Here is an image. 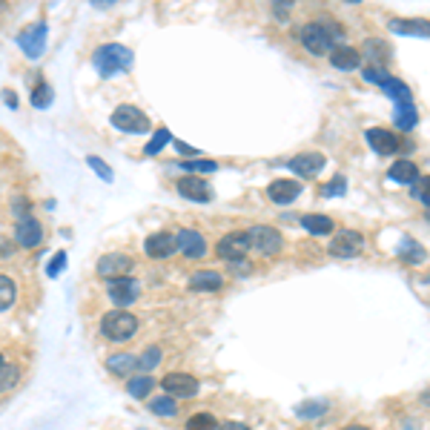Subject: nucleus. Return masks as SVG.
Listing matches in <instances>:
<instances>
[{"label":"nucleus","instance_id":"nucleus-16","mask_svg":"<svg viewBox=\"0 0 430 430\" xmlns=\"http://www.w3.org/2000/svg\"><path fill=\"white\" fill-rule=\"evenodd\" d=\"M132 270V261L127 256H120V253H109L98 261V275L101 279H120V275H127Z\"/></svg>","mask_w":430,"mask_h":430},{"label":"nucleus","instance_id":"nucleus-44","mask_svg":"<svg viewBox=\"0 0 430 430\" xmlns=\"http://www.w3.org/2000/svg\"><path fill=\"white\" fill-rule=\"evenodd\" d=\"M215 430H250V427L244 424V422H224V424H219Z\"/></svg>","mask_w":430,"mask_h":430},{"label":"nucleus","instance_id":"nucleus-36","mask_svg":"<svg viewBox=\"0 0 430 430\" xmlns=\"http://www.w3.org/2000/svg\"><path fill=\"white\" fill-rule=\"evenodd\" d=\"M178 167L187 169L190 175H195V172H215V169H219V164H215V161H207V158H198V161H178Z\"/></svg>","mask_w":430,"mask_h":430},{"label":"nucleus","instance_id":"nucleus-45","mask_svg":"<svg viewBox=\"0 0 430 430\" xmlns=\"http://www.w3.org/2000/svg\"><path fill=\"white\" fill-rule=\"evenodd\" d=\"M342 430H370V427H364V424H347V427H342Z\"/></svg>","mask_w":430,"mask_h":430},{"label":"nucleus","instance_id":"nucleus-3","mask_svg":"<svg viewBox=\"0 0 430 430\" xmlns=\"http://www.w3.org/2000/svg\"><path fill=\"white\" fill-rule=\"evenodd\" d=\"M101 333L109 342H127L138 333V319L127 310H112L101 319Z\"/></svg>","mask_w":430,"mask_h":430},{"label":"nucleus","instance_id":"nucleus-24","mask_svg":"<svg viewBox=\"0 0 430 430\" xmlns=\"http://www.w3.org/2000/svg\"><path fill=\"white\" fill-rule=\"evenodd\" d=\"M390 29L396 35H416V38H427L430 29H427V20H402V18H393L390 20Z\"/></svg>","mask_w":430,"mask_h":430},{"label":"nucleus","instance_id":"nucleus-11","mask_svg":"<svg viewBox=\"0 0 430 430\" xmlns=\"http://www.w3.org/2000/svg\"><path fill=\"white\" fill-rule=\"evenodd\" d=\"M250 250V241H247V233H230L224 235L219 244H215V253L227 261H241Z\"/></svg>","mask_w":430,"mask_h":430},{"label":"nucleus","instance_id":"nucleus-28","mask_svg":"<svg viewBox=\"0 0 430 430\" xmlns=\"http://www.w3.org/2000/svg\"><path fill=\"white\" fill-rule=\"evenodd\" d=\"M398 256H402V261H408V264H424V247L416 244L413 238H405L402 244H398Z\"/></svg>","mask_w":430,"mask_h":430},{"label":"nucleus","instance_id":"nucleus-15","mask_svg":"<svg viewBox=\"0 0 430 430\" xmlns=\"http://www.w3.org/2000/svg\"><path fill=\"white\" fill-rule=\"evenodd\" d=\"M15 241L20 244V247L32 250V247H38V244L43 241V227L32 219V215H29V219L18 221V227H15Z\"/></svg>","mask_w":430,"mask_h":430},{"label":"nucleus","instance_id":"nucleus-21","mask_svg":"<svg viewBox=\"0 0 430 430\" xmlns=\"http://www.w3.org/2000/svg\"><path fill=\"white\" fill-rule=\"evenodd\" d=\"M221 287H224V279H221V272H215V270H198L195 275H190V290H195V293H212Z\"/></svg>","mask_w":430,"mask_h":430},{"label":"nucleus","instance_id":"nucleus-42","mask_svg":"<svg viewBox=\"0 0 430 430\" xmlns=\"http://www.w3.org/2000/svg\"><path fill=\"white\" fill-rule=\"evenodd\" d=\"M12 207H15V215H18V221H23V219H29V201H26L23 195H18Z\"/></svg>","mask_w":430,"mask_h":430},{"label":"nucleus","instance_id":"nucleus-25","mask_svg":"<svg viewBox=\"0 0 430 430\" xmlns=\"http://www.w3.org/2000/svg\"><path fill=\"white\" fill-rule=\"evenodd\" d=\"M387 175H390V181H398V183H416L419 181V167L413 161H396Z\"/></svg>","mask_w":430,"mask_h":430},{"label":"nucleus","instance_id":"nucleus-9","mask_svg":"<svg viewBox=\"0 0 430 430\" xmlns=\"http://www.w3.org/2000/svg\"><path fill=\"white\" fill-rule=\"evenodd\" d=\"M361 247H364L361 233L342 230V233H335L333 241H330V256H335V258H353V256L361 253Z\"/></svg>","mask_w":430,"mask_h":430},{"label":"nucleus","instance_id":"nucleus-17","mask_svg":"<svg viewBox=\"0 0 430 430\" xmlns=\"http://www.w3.org/2000/svg\"><path fill=\"white\" fill-rule=\"evenodd\" d=\"M267 195H270V201H275V204H293V201L301 195V183L293 181V178L272 181L270 187H267Z\"/></svg>","mask_w":430,"mask_h":430},{"label":"nucleus","instance_id":"nucleus-8","mask_svg":"<svg viewBox=\"0 0 430 430\" xmlns=\"http://www.w3.org/2000/svg\"><path fill=\"white\" fill-rule=\"evenodd\" d=\"M161 387L167 390L169 398H175V402H178V398H195L198 390H201L198 379H193L187 373H167L164 382H161Z\"/></svg>","mask_w":430,"mask_h":430},{"label":"nucleus","instance_id":"nucleus-34","mask_svg":"<svg viewBox=\"0 0 430 430\" xmlns=\"http://www.w3.org/2000/svg\"><path fill=\"white\" fill-rule=\"evenodd\" d=\"M18 379H20V370L15 364H4L0 367V393L4 390H12L15 384H18Z\"/></svg>","mask_w":430,"mask_h":430},{"label":"nucleus","instance_id":"nucleus-6","mask_svg":"<svg viewBox=\"0 0 430 430\" xmlns=\"http://www.w3.org/2000/svg\"><path fill=\"white\" fill-rule=\"evenodd\" d=\"M112 127H115V130H120V132L144 135V132L149 130V118H146V115H144L138 106L124 104V106H118V109L112 112Z\"/></svg>","mask_w":430,"mask_h":430},{"label":"nucleus","instance_id":"nucleus-13","mask_svg":"<svg viewBox=\"0 0 430 430\" xmlns=\"http://www.w3.org/2000/svg\"><path fill=\"white\" fill-rule=\"evenodd\" d=\"M175 247L187 256V258H204L207 256V241L195 230H178L175 235Z\"/></svg>","mask_w":430,"mask_h":430},{"label":"nucleus","instance_id":"nucleus-39","mask_svg":"<svg viewBox=\"0 0 430 430\" xmlns=\"http://www.w3.org/2000/svg\"><path fill=\"white\" fill-rule=\"evenodd\" d=\"M345 183H347V181H345V175H335V178L327 183V187L321 190V195H324V198H333V195H345Z\"/></svg>","mask_w":430,"mask_h":430},{"label":"nucleus","instance_id":"nucleus-4","mask_svg":"<svg viewBox=\"0 0 430 430\" xmlns=\"http://www.w3.org/2000/svg\"><path fill=\"white\" fill-rule=\"evenodd\" d=\"M364 81H370V83H376V86H382L387 95L396 101V104H413V92H410V86L408 83H402L398 78H393L390 72H384V69H376V67H367L364 69Z\"/></svg>","mask_w":430,"mask_h":430},{"label":"nucleus","instance_id":"nucleus-7","mask_svg":"<svg viewBox=\"0 0 430 430\" xmlns=\"http://www.w3.org/2000/svg\"><path fill=\"white\" fill-rule=\"evenodd\" d=\"M106 293L109 298L118 304V310H124V307L135 304L138 296H141V284L135 279H130V275H120V279H109L106 282Z\"/></svg>","mask_w":430,"mask_h":430},{"label":"nucleus","instance_id":"nucleus-19","mask_svg":"<svg viewBox=\"0 0 430 430\" xmlns=\"http://www.w3.org/2000/svg\"><path fill=\"white\" fill-rule=\"evenodd\" d=\"M178 247H175V235L172 233H152L149 238H146V256L149 258H169L172 253H175Z\"/></svg>","mask_w":430,"mask_h":430},{"label":"nucleus","instance_id":"nucleus-18","mask_svg":"<svg viewBox=\"0 0 430 430\" xmlns=\"http://www.w3.org/2000/svg\"><path fill=\"white\" fill-rule=\"evenodd\" d=\"M367 144H370V149L373 152H379V155H393V152H398V138L390 132V130H382V127H376V130H367Z\"/></svg>","mask_w":430,"mask_h":430},{"label":"nucleus","instance_id":"nucleus-35","mask_svg":"<svg viewBox=\"0 0 430 430\" xmlns=\"http://www.w3.org/2000/svg\"><path fill=\"white\" fill-rule=\"evenodd\" d=\"M32 104H35L38 109H46V106L52 104V86H49L46 81H38V86H35V92H32Z\"/></svg>","mask_w":430,"mask_h":430},{"label":"nucleus","instance_id":"nucleus-14","mask_svg":"<svg viewBox=\"0 0 430 430\" xmlns=\"http://www.w3.org/2000/svg\"><path fill=\"white\" fill-rule=\"evenodd\" d=\"M324 164H327V158L321 155V152H301V155L290 158L287 167H290L296 175H301V178H313V175H319V172L324 169Z\"/></svg>","mask_w":430,"mask_h":430},{"label":"nucleus","instance_id":"nucleus-23","mask_svg":"<svg viewBox=\"0 0 430 430\" xmlns=\"http://www.w3.org/2000/svg\"><path fill=\"white\" fill-rule=\"evenodd\" d=\"M364 55L370 57V67H376V69H382L384 64H390V57H393L390 46H387L384 41H379V38H373V41L364 43Z\"/></svg>","mask_w":430,"mask_h":430},{"label":"nucleus","instance_id":"nucleus-26","mask_svg":"<svg viewBox=\"0 0 430 430\" xmlns=\"http://www.w3.org/2000/svg\"><path fill=\"white\" fill-rule=\"evenodd\" d=\"M419 124V109L416 104H396V127L410 132Z\"/></svg>","mask_w":430,"mask_h":430},{"label":"nucleus","instance_id":"nucleus-12","mask_svg":"<svg viewBox=\"0 0 430 430\" xmlns=\"http://www.w3.org/2000/svg\"><path fill=\"white\" fill-rule=\"evenodd\" d=\"M18 43H20V49H23L29 57H41L43 49H46V23L41 20V23H35V26H29L26 32L18 35Z\"/></svg>","mask_w":430,"mask_h":430},{"label":"nucleus","instance_id":"nucleus-1","mask_svg":"<svg viewBox=\"0 0 430 430\" xmlns=\"http://www.w3.org/2000/svg\"><path fill=\"white\" fill-rule=\"evenodd\" d=\"M298 38L310 55H330L333 46H339V41H342V29L333 20H310L301 26Z\"/></svg>","mask_w":430,"mask_h":430},{"label":"nucleus","instance_id":"nucleus-27","mask_svg":"<svg viewBox=\"0 0 430 430\" xmlns=\"http://www.w3.org/2000/svg\"><path fill=\"white\" fill-rule=\"evenodd\" d=\"M301 227L313 235H327V233H333V219H327V215H304Z\"/></svg>","mask_w":430,"mask_h":430},{"label":"nucleus","instance_id":"nucleus-20","mask_svg":"<svg viewBox=\"0 0 430 430\" xmlns=\"http://www.w3.org/2000/svg\"><path fill=\"white\" fill-rule=\"evenodd\" d=\"M330 64L335 67V69H345V72H350V69H356L359 64H361V49H356V46H333V52H330Z\"/></svg>","mask_w":430,"mask_h":430},{"label":"nucleus","instance_id":"nucleus-31","mask_svg":"<svg viewBox=\"0 0 430 430\" xmlns=\"http://www.w3.org/2000/svg\"><path fill=\"white\" fill-rule=\"evenodd\" d=\"M152 413L155 416H164V419H172V416H178V402L175 398H169L167 393L164 396H158V398H152Z\"/></svg>","mask_w":430,"mask_h":430},{"label":"nucleus","instance_id":"nucleus-43","mask_svg":"<svg viewBox=\"0 0 430 430\" xmlns=\"http://www.w3.org/2000/svg\"><path fill=\"white\" fill-rule=\"evenodd\" d=\"M413 198H419V201L427 207V178H424V175L419 178V183L413 187Z\"/></svg>","mask_w":430,"mask_h":430},{"label":"nucleus","instance_id":"nucleus-29","mask_svg":"<svg viewBox=\"0 0 430 430\" xmlns=\"http://www.w3.org/2000/svg\"><path fill=\"white\" fill-rule=\"evenodd\" d=\"M15 301H18V287H15V282L9 279V275L0 272V313L9 310Z\"/></svg>","mask_w":430,"mask_h":430},{"label":"nucleus","instance_id":"nucleus-40","mask_svg":"<svg viewBox=\"0 0 430 430\" xmlns=\"http://www.w3.org/2000/svg\"><path fill=\"white\" fill-rule=\"evenodd\" d=\"M86 164H89L92 169H95V172H98V175H101V178H104L106 183H109V181L115 178V172H112V169H109V167H106V164H104V161H101L98 155H89V158H86Z\"/></svg>","mask_w":430,"mask_h":430},{"label":"nucleus","instance_id":"nucleus-10","mask_svg":"<svg viewBox=\"0 0 430 430\" xmlns=\"http://www.w3.org/2000/svg\"><path fill=\"white\" fill-rule=\"evenodd\" d=\"M175 187H178V195H181V198H187V201L207 204V201L212 198L209 183H207L204 178H198V175H183V178H178Z\"/></svg>","mask_w":430,"mask_h":430},{"label":"nucleus","instance_id":"nucleus-37","mask_svg":"<svg viewBox=\"0 0 430 430\" xmlns=\"http://www.w3.org/2000/svg\"><path fill=\"white\" fill-rule=\"evenodd\" d=\"M169 141H172L169 130H158L155 135H152V141L146 144V149H144V152H146V155H158V152H161V149H164Z\"/></svg>","mask_w":430,"mask_h":430},{"label":"nucleus","instance_id":"nucleus-32","mask_svg":"<svg viewBox=\"0 0 430 430\" xmlns=\"http://www.w3.org/2000/svg\"><path fill=\"white\" fill-rule=\"evenodd\" d=\"M161 347H146V353L138 359V370H144V376H149V370H155L161 364Z\"/></svg>","mask_w":430,"mask_h":430},{"label":"nucleus","instance_id":"nucleus-41","mask_svg":"<svg viewBox=\"0 0 430 430\" xmlns=\"http://www.w3.org/2000/svg\"><path fill=\"white\" fill-rule=\"evenodd\" d=\"M64 267H67V253H55V258H52V261H49V267H46L49 279H55V275L64 272Z\"/></svg>","mask_w":430,"mask_h":430},{"label":"nucleus","instance_id":"nucleus-22","mask_svg":"<svg viewBox=\"0 0 430 430\" xmlns=\"http://www.w3.org/2000/svg\"><path fill=\"white\" fill-rule=\"evenodd\" d=\"M106 370L112 376H132L138 370V359L130 356V353H115L106 359Z\"/></svg>","mask_w":430,"mask_h":430},{"label":"nucleus","instance_id":"nucleus-2","mask_svg":"<svg viewBox=\"0 0 430 430\" xmlns=\"http://www.w3.org/2000/svg\"><path fill=\"white\" fill-rule=\"evenodd\" d=\"M132 67V49L120 43H106L95 52V69L101 78H112L118 72H127Z\"/></svg>","mask_w":430,"mask_h":430},{"label":"nucleus","instance_id":"nucleus-5","mask_svg":"<svg viewBox=\"0 0 430 430\" xmlns=\"http://www.w3.org/2000/svg\"><path fill=\"white\" fill-rule=\"evenodd\" d=\"M247 241H250V250H256L258 256H279L284 247V238L275 227L258 224L247 230Z\"/></svg>","mask_w":430,"mask_h":430},{"label":"nucleus","instance_id":"nucleus-38","mask_svg":"<svg viewBox=\"0 0 430 430\" xmlns=\"http://www.w3.org/2000/svg\"><path fill=\"white\" fill-rule=\"evenodd\" d=\"M324 410H327V402H321V398H319V402H304V405H298V416L301 419H319Z\"/></svg>","mask_w":430,"mask_h":430},{"label":"nucleus","instance_id":"nucleus-33","mask_svg":"<svg viewBox=\"0 0 430 430\" xmlns=\"http://www.w3.org/2000/svg\"><path fill=\"white\" fill-rule=\"evenodd\" d=\"M219 424H215V416L212 413H193L190 422H187V430H215Z\"/></svg>","mask_w":430,"mask_h":430},{"label":"nucleus","instance_id":"nucleus-46","mask_svg":"<svg viewBox=\"0 0 430 430\" xmlns=\"http://www.w3.org/2000/svg\"><path fill=\"white\" fill-rule=\"evenodd\" d=\"M4 364H6V361H4V353H0V367H4Z\"/></svg>","mask_w":430,"mask_h":430},{"label":"nucleus","instance_id":"nucleus-30","mask_svg":"<svg viewBox=\"0 0 430 430\" xmlns=\"http://www.w3.org/2000/svg\"><path fill=\"white\" fill-rule=\"evenodd\" d=\"M152 387H155V379H152V376H135V379H130L127 393L132 398H146L152 393Z\"/></svg>","mask_w":430,"mask_h":430}]
</instances>
